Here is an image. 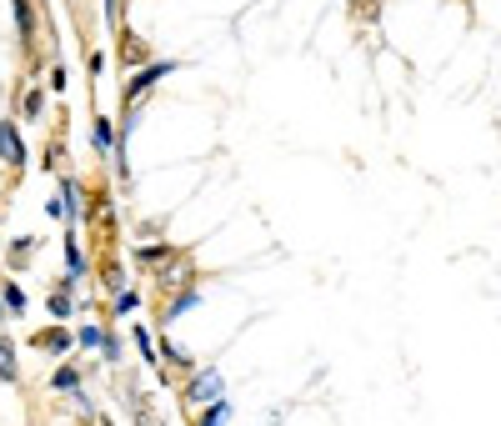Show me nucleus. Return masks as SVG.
I'll use <instances>...</instances> for the list:
<instances>
[{
    "instance_id": "nucleus-1",
    "label": "nucleus",
    "mask_w": 501,
    "mask_h": 426,
    "mask_svg": "<svg viewBox=\"0 0 501 426\" xmlns=\"http://www.w3.org/2000/svg\"><path fill=\"white\" fill-rule=\"evenodd\" d=\"M0 156H6L10 166H20V161H25V145H20L15 126H0Z\"/></svg>"
}]
</instances>
